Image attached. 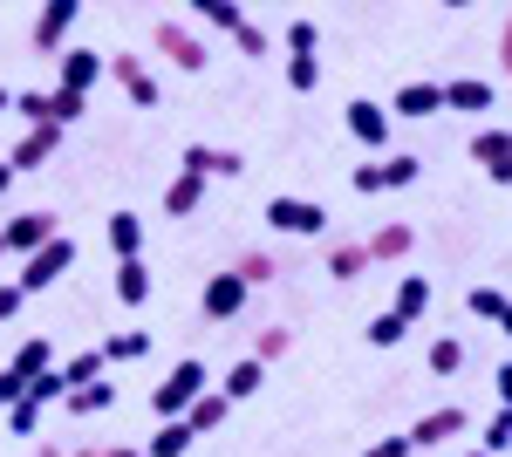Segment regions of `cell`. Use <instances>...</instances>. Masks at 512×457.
<instances>
[{"label":"cell","instance_id":"obj_1","mask_svg":"<svg viewBox=\"0 0 512 457\" xmlns=\"http://www.w3.org/2000/svg\"><path fill=\"white\" fill-rule=\"evenodd\" d=\"M198 396H205V362H192V355H185V362H178V369H171V376L151 389V410H158L164 423H178V417L198 403Z\"/></svg>","mask_w":512,"mask_h":457},{"label":"cell","instance_id":"obj_2","mask_svg":"<svg viewBox=\"0 0 512 457\" xmlns=\"http://www.w3.org/2000/svg\"><path fill=\"white\" fill-rule=\"evenodd\" d=\"M69 267H76V239H69V232H55L41 253H28V267H21V280H14V287H21V294H41V287H55Z\"/></svg>","mask_w":512,"mask_h":457},{"label":"cell","instance_id":"obj_3","mask_svg":"<svg viewBox=\"0 0 512 457\" xmlns=\"http://www.w3.org/2000/svg\"><path fill=\"white\" fill-rule=\"evenodd\" d=\"M267 226L294 232V239H321V232H328V212H321L315 198H287V191H280V198H267Z\"/></svg>","mask_w":512,"mask_h":457},{"label":"cell","instance_id":"obj_4","mask_svg":"<svg viewBox=\"0 0 512 457\" xmlns=\"http://www.w3.org/2000/svg\"><path fill=\"white\" fill-rule=\"evenodd\" d=\"M465 430H472V417H465L458 403H437V410H424L403 437H410V451H431V444H451V437H465Z\"/></svg>","mask_w":512,"mask_h":457},{"label":"cell","instance_id":"obj_5","mask_svg":"<svg viewBox=\"0 0 512 457\" xmlns=\"http://www.w3.org/2000/svg\"><path fill=\"white\" fill-rule=\"evenodd\" d=\"M417 178H424V164L410 151H396V157H383V164H355L349 185L355 191H403V185H417Z\"/></svg>","mask_w":512,"mask_h":457},{"label":"cell","instance_id":"obj_6","mask_svg":"<svg viewBox=\"0 0 512 457\" xmlns=\"http://www.w3.org/2000/svg\"><path fill=\"white\" fill-rule=\"evenodd\" d=\"M55 232H62L55 212H21V219H7V226H0V253H21V260H28V253H41Z\"/></svg>","mask_w":512,"mask_h":457},{"label":"cell","instance_id":"obj_7","mask_svg":"<svg viewBox=\"0 0 512 457\" xmlns=\"http://www.w3.org/2000/svg\"><path fill=\"white\" fill-rule=\"evenodd\" d=\"M103 76H117V89L137 110H158V76L144 69V55H103Z\"/></svg>","mask_w":512,"mask_h":457},{"label":"cell","instance_id":"obj_8","mask_svg":"<svg viewBox=\"0 0 512 457\" xmlns=\"http://www.w3.org/2000/svg\"><path fill=\"white\" fill-rule=\"evenodd\" d=\"M76 14H82V0H48L35 14V55H62V41H69V28H76Z\"/></svg>","mask_w":512,"mask_h":457},{"label":"cell","instance_id":"obj_9","mask_svg":"<svg viewBox=\"0 0 512 457\" xmlns=\"http://www.w3.org/2000/svg\"><path fill=\"white\" fill-rule=\"evenodd\" d=\"M151 41H158L164 62H178L185 76H198V69H205V41H198L192 28H178V21H158V28H151Z\"/></svg>","mask_w":512,"mask_h":457},{"label":"cell","instance_id":"obj_10","mask_svg":"<svg viewBox=\"0 0 512 457\" xmlns=\"http://www.w3.org/2000/svg\"><path fill=\"white\" fill-rule=\"evenodd\" d=\"M55 151H62V130H55V123H28V137L7 151V171H14V178H21V171H41Z\"/></svg>","mask_w":512,"mask_h":457},{"label":"cell","instance_id":"obj_11","mask_svg":"<svg viewBox=\"0 0 512 457\" xmlns=\"http://www.w3.org/2000/svg\"><path fill=\"white\" fill-rule=\"evenodd\" d=\"M342 123H349L355 144H369V151H383V144H390V110H383V103H369V96H355L349 110H342Z\"/></svg>","mask_w":512,"mask_h":457},{"label":"cell","instance_id":"obj_12","mask_svg":"<svg viewBox=\"0 0 512 457\" xmlns=\"http://www.w3.org/2000/svg\"><path fill=\"white\" fill-rule=\"evenodd\" d=\"M178 171H192V178H239V171H246V157H239V151H219V144H185Z\"/></svg>","mask_w":512,"mask_h":457},{"label":"cell","instance_id":"obj_13","mask_svg":"<svg viewBox=\"0 0 512 457\" xmlns=\"http://www.w3.org/2000/svg\"><path fill=\"white\" fill-rule=\"evenodd\" d=\"M55 69H62V82H55V89L89 96V89H96V76H103V55H96V48H62V55H55Z\"/></svg>","mask_w":512,"mask_h":457},{"label":"cell","instance_id":"obj_14","mask_svg":"<svg viewBox=\"0 0 512 457\" xmlns=\"http://www.w3.org/2000/svg\"><path fill=\"white\" fill-rule=\"evenodd\" d=\"M472 157L485 164V178H492V185H512V130H478Z\"/></svg>","mask_w":512,"mask_h":457},{"label":"cell","instance_id":"obj_15","mask_svg":"<svg viewBox=\"0 0 512 457\" xmlns=\"http://www.w3.org/2000/svg\"><path fill=\"white\" fill-rule=\"evenodd\" d=\"M410 246H417V232L403 226V219H390V226H376L369 239H362V253H369V267H376V260H383V267H396V260L410 253Z\"/></svg>","mask_w":512,"mask_h":457},{"label":"cell","instance_id":"obj_16","mask_svg":"<svg viewBox=\"0 0 512 457\" xmlns=\"http://www.w3.org/2000/svg\"><path fill=\"white\" fill-rule=\"evenodd\" d=\"M205 321H233L239 307H246V287H239L233 273H212V280H205Z\"/></svg>","mask_w":512,"mask_h":457},{"label":"cell","instance_id":"obj_17","mask_svg":"<svg viewBox=\"0 0 512 457\" xmlns=\"http://www.w3.org/2000/svg\"><path fill=\"white\" fill-rule=\"evenodd\" d=\"M48 369H55V348L41 342V335H28V342L14 348V362H7V376L21 382V389H28V382H35V376H48Z\"/></svg>","mask_w":512,"mask_h":457},{"label":"cell","instance_id":"obj_18","mask_svg":"<svg viewBox=\"0 0 512 457\" xmlns=\"http://www.w3.org/2000/svg\"><path fill=\"white\" fill-rule=\"evenodd\" d=\"M383 110H396V116H437V110H444V89H437V82H403L396 103H383Z\"/></svg>","mask_w":512,"mask_h":457},{"label":"cell","instance_id":"obj_19","mask_svg":"<svg viewBox=\"0 0 512 457\" xmlns=\"http://www.w3.org/2000/svg\"><path fill=\"white\" fill-rule=\"evenodd\" d=\"M198 205H205V178H192V171H178V178L164 185V212H171V219H192Z\"/></svg>","mask_w":512,"mask_h":457},{"label":"cell","instance_id":"obj_20","mask_svg":"<svg viewBox=\"0 0 512 457\" xmlns=\"http://www.w3.org/2000/svg\"><path fill=\"white\" fill-rule=\"evenodd\" d=\"M103 239H110V253H117V260H137V253H144V226H137V212H110Z\"/></svg>","mask_w":512,"mask_h":457},{"label":"cell","instance_id":"obj_21","mask_svg":"<svg viewBox=\"0 0 512 457\" xmlns=\"http://www.w3.org/2000/svg\"><path fill=\"white\" fill-rule=\"evenodd\" d=\"M444 89V110H492V82L458 76V82H437Z\"/></svg>","mask_w":512,"mask_h":457},{"label":"cell","instance_id":"obj_22","mask_svg":"<svg viewBox=\"0 0 512 457\" xmlns=\"http://www.w3.org/2000/svg\"><path fill=\"white\" fill-rule=\"evenodd\" d=\"M424 307H431V280H424V273H403V280H396L390 314H396V321H417Z\"/></svg>","mask_w":512,"mask_h":457},{"label":"cell","instance_id":"obj_23","mask_svg":"<svg viewBox=\"0 0 512 457\" xmlns=\"http://www.w3.org/2000/svg\"><path fill=\"white\" fill-rule=\"evenodd\" d=\"M226 273H233L239 287L253 294V287H267V280H280V260H274V253H239V260H233Z\"/></svg>","mask_w":512,"mask_h":457},{"label":"cell","instance_id":"obj_24","mask_svg":"<svg viewBox=\"0 0 512 457\" xmlns=\"http://www.w3.org/2000/svg\"><path fill=\"white\" fill-rule=\"evenodd\" d=\"M117 301L123 307L151 301V267H144V260H117Z\"/></svg>","mask_w":512,"mask_h":457},{"label":"cell","instance_id":"obj_25","mask_svg":"<svg viewBox=\"0 0 512 457\" xmlns=\"http://www.w3.org/2000/svg\"><path fill=\"white\" fill-rule=\"evenodd\" d=\"M328 273H335V280H362V273H369L362 239H335V246H328Z\"/></svg>","mask_w":512,"mask_h":457},{"label":"cell","instance_id":"obj_26","mask_svg":"<svg viewBox=\"0 0 512 457\" xmlns=\"http://www.w3.org/2000/svg\"><path fill=\"white\" fill-rule=\"evenodd\" d=\"M226 410H233V403H226L219 389H205V396H198V403H192V410H185L178 423H185V430L198 437V430H219V423H226Z\"/></svg>","mask_w":512,"mask_h":457},{"label":"cell","instance_id":"obj_27","mask_svg":"<svg viewBox=\"0 0 512 457\" xmlns=\"http://www.w3.org/2000/svg\"><path fill=\"white\" fill-rule=\"evenodd\" d=\"M62 403H69V417H96V410H110V403H117V382H89V389H69Z\"/></svg>","mask_w":512,"mask_h":457},{"label":"cell","instance_id":"obj_28","mask_svg":"<svg viewBox=\"0 0 512 457\" xmlns=\"http://www.w3.org/2000/svg\"><path fill=\"white\" fill-rule=\"evenodd\" d=\"M260 382H267V369H260L253 355H246V362H233V376L219 382V396H226V403H246V396H253Z\"/></svg>","mask_w":512,"mask_h":457},{"label":"cell","instance_id":"obj_29","mask_svg":"<svg viewBox=\"0 0 512 457\" xmlns=\"http://www.w3.org/2000/svg\"><path fill=\"white\" fill-rule=\"evenodd\" d=\"M96 355H103V362H144V355H151V335H144V328H130V335H110V342L96 348Z\"/></svg>","mask_w":512,"mask_h":457},{"label":"cell","instance_id":"obj_30","mask_svg":"<svg viewBox=\"0 0 512 457\" xmlns=\"http://www.w3.org/2000/svg\"><path fill=\"white\" fill-rule=\"evenodd\" d=\"M198 21H205V28L239 35V28H246V7H239V0H198Z\"/></svg>","mask_w":512,"mask_h":457},{"label":"cell","instance_id":"obj_31","mask_svg":"<svg viewBox=\"0 0 512 457\" xmlns=\"http://www.w3.org/2000/svg\"><path fill=\"white\" fill-rule=\"evenodd\" d=\"M192 451V430L185 423H158V437L144 444V457H185Z\"/></svg>","mask_w":512,"mask_h":457},{"label":"cell","instance_id":"obj_32","mask_svg":"<svg viewBox=\"0 0 512 457\" xmlns=\"http://www.w3.org/2000/svg\"><path fill=\"white\" fill-rule=\"evenodd\" d=\"M55 376L69 382V389H89V382H103V355L89 348V355H69V369H55Z\"/></svg>","mask_w":512,"mask_h":457},{"label":"cell","instance_id":"obj_33","mask_svg":"<svg viewBox=\"0 0 512 457\" xmlns=\"http://www.w3.org/2000/svg\"><path fill=\"white\" fill-rule=\"evenodd\" d=\"M82 110H89V96H69V89H48V123H55V130H69V123H76Z\"/></svg>","mask_w":512,"mask_h":457},{"label":"cell","instance_id":"obj_34","mask_svg":"<svg viewBox=\"0 0 512 457\" xmlns=\"http://www.w3.org/2000/svg\"><path fill=\"white\" fill-rule=\"evenodd\" d=\"M458 369H465V342L437 335V342H431V376H458Z\"/></svg>","mask_w":512,"mask_h":457},{"label":"cell","instance_id":"obj_35","mask_svg":"<svg viewBox=\"0 0 512 457\" xmlns=\"http://www.w3.org/2000/svg\"><path fill=\"white\" fill-rule=\"evenodd\" d=\"M287 348H294V328H260V342H253V362L267 369V362H280Z\"/></svg>","mask_w":512,"mask_h":457},{"label":"cell","instance_id":"obj_36","mask_svg":"<svg viewBox=\"0 0 512 457\" xmlns=\"http://www.w3.org/2000/svg\"><path fill=\"white\" fill-rule=\"evenodd\" d=\"M478 451L485 457H499V451H512V410H499V417L478 430Z\"/></svg>","mask_w":512,"mask_h":457},{"label":"cell","instance_id":"obj_37","mask_svg":"<svg viewBox=\"0 0 512 457\" xmlns=\"http://www.w3.org/2000/svg\"><path fill=\"white\" fill-rule=\"evenodd\" d=\"M315 82H321V62H315V55H287V89H294V96H308Z\"/></svg>","mask_w":512,"mask_h":457},{"label":"cell","instance_id":"obj_38","mask_svg":"<svg viewBox=\"0 0 512 457\" xmlns=\"http://www.w3.org/2000/svg\"><path fill=\"white\" fill-rule=\"evenodd\" d=\"M403 335H410V321H396L390 307H383V314L369 321V348H396V342H403Z\"/></svg>","mask_w":512,"mask_h":457},{"label":"cell","instance_id":"obj_39","mask_svg":"<svg viewBox=\"0 0 512 457\" xmlns=\"http://www.w3.org/2000/svg\"><path fill=\"white\" fill-rule=\"evenodd\" d=\"M7 430H14V437H41V410L28 403V396H21V403H7Z\"/></svg>","mask_w":512,"mask_h":457},{"label":"cell","instance_id":"obj_40","mask_svg":"<svg viewBox=\"0 0 512 457\" xmlns=\"http://www.w3.org/2000/svg\"><path fill=\"white\" fill-rule=\"evenodd\" d=\"M14 116L21 123H48V89H14Z\"/></svg>","mask_w":512,"mask_h":457},{"label":"cell","instance_id":"obj_41","mask_svg":"<svg viewBox=\"0 0 512 457\" xmlns=\"http://www.w3.org/2000/svg\"><path fill=\"white\" fill-rule=\"evenodd\" d=\"M315 41H321V28L308 21V14H301V21H287V48H294V55H315Z\"/></svg>","mask_w":512,"mask_h":457},{"label":"cell","instance_id":"obj_42","mask_svg":"<svg viewBox=\"0 0 512 457\" xmlns=\"http://www.w3.org/2000/svg\"><path fill=\"white\" fill-rule=\"evenodd\" d=\"M239 55H246V62H260V55H267V48H274V41H267V28H253V21H246V28H239Z\"/></svg>","mask_w":512,"mask_h":457},{"label":"cell","instance_id":"obj_43","mask_svg":"<svg viewBox=\"0 0 512 457\" xmlns=\"http://www.w3.org/2000/svg\"><path fill=\"white\" fill-rule=\"evenodd\" d=\"M21 301H28V294H21V287H14V280H0V328H7V321H14V314H21Z\"/></svg>","mask_w":512,"mask_h":457},{"label":"cell","instance_id":"obj_44","mask_svg":"<svg viewBox=\"0 0 512 457\" xmlns=\"http://www.w3.org/2000/svg\"><path fill=\"white\" fill-rule=\"evenodd\" d=\"M362 457H410V437H376Z\"/></svg>","mask_w":512,"mask_h":457},{"label":"cell","instance_id":"obj_45","mask_svg":"<svg viewBox=\"0 0 512 457\" xmlns=\"http://www.w3.org/2000/svg\"><path fill=\"white\" fill-rule=\"evenodd\" d=\"M21 396H28V389H21V382L0 369V417H7V403H21Z\"/></svg>","mask_w":512,"mask_h":457},{"label":"cell","instance_id":"obj_46","mask_svg":"<svg viewBox=\"0 0 512 457\" xmlns=\"http://www.w3.org/2000/svg\"><path fill=\"white\" fill-rule=\"evenodd\" d=\"M492 389H499V410H512V362H499V376H492Z\"/></svg>","mask_w":512,"mask_h":457},{"label":"cell","instance_id":"obj_47","mask_svg":"<svg viewBox=\"0 0 512 457\" xmlns=\"http://www.w3.org/2000/svg\"><path fill=\"white\" fill-rule=\"evenodd\" d=\"M499 62H506V76H512V14H506V28H499Z\"/></svg>","mask_w":512,"mask_h":457},{"label":"cell","instance_id":"obj_48","mask_svg":"<svg viewBox=\"0 0 512 457\" xmlns=\"http://www.w3.org/2000/svg\"><path fill=\"white\" fill-rule=\"evenodd\" d=\"M492 321H499V328L512 335V301H499V314H492Z\"/></svg>","mask_w":512,"mask_h":457},{"label":"cell","instance_id":"obj_49","mask_svg":"<svg viewBox=\"0 0 512 457\" xmlns=\"http://www.w3.org/2000/svg\"><path fill=\"white\" fill-rule=\"evenodd\" d=\"M96 457H144V451H130V444H110V451H96Z\"/></svg>","mask_w":512,"mask_h":457},{"label":"cell","instance_id":"obj_50","mask_svg":"<svg viewBox=\"0 0 512 457\" xmlns=\"http://www.w3.org/2000/svg\"><path fill=\"white\" fill-rule=\"evenodd\" d=\"M35 457H62V444H41V451Z\"/></svg>","mask_w":512,"mask_h":457},{"label":"cell","instance_id":"obj_51","mask_svg":"<svg viewBox=\"0 0 512 457\" xmlns=\"http://www.w3.org/2000/svg\"><path fill=\"white\" fill-rule=\"evenodd\" d=\"M0 110H14V89H0Z\"/></svg>","mask_w":512,"mask_h":457},{"label":"cell","instance_id":"obj_52","mask_svg":"<svg viewBox=\"0 0 512 457\" xmlns=\"http://www.w3.org/2000/svg\"><path fill=\"white\" fill-rule=\"evenodd\" d=\"M7 185H14V171H7V164H0V191H7Z\"/></svg>","mask_w":512,"mask_h":457},{"label":"cell","instance_id":"obj_53","mask_svg":"<svg viewBox=\"0 0 512 457\" xmlns=\"http://www.w3.org/2000/svg\"><path fill=\"white\" fill-rule=\"evenodd\" d=\"M69 457H96V444H82V451H69Z\"/></svg>","mask_w":512,"mask_h":457},{"label":"cell","instance_id":"obj_54","mask_svg":"<svg viewBox=\"0 0 512 457\" xmlns=\"http://www.w3.org/2000/svg\"><path fill=\"white\" fill-rule=\"evenodd\" d=\"M465 457H485V451H465Z\"/></svg>","mask_w":512,"mask_h":457},{"label":"cell","instance_id":"obj_55","mask_svg":"<svg viewBox=\"0 0 512 457\" xmlns=\"http://www.w3.org/2000/svg\"><path fill=\"white\" fill-rule=\"evenodd\" d=\"M0 260H7V253H0Z\"/></svg>","mask_w":512,"mask_h":457}]
</instances>
